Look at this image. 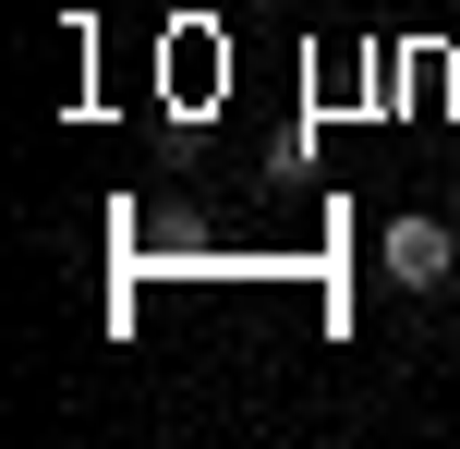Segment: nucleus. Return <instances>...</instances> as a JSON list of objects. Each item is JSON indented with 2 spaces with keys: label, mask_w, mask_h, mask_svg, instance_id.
Here are the masks:
<instances>
[{
  "label": "nucleus",
  "mask_w": 460,
  "mask_h": 449,
  "mask_svg": "<svg viewBox=\"0 0 460 449\" xmlns=\"http://www.w3.org/2000/svg\"><path fill=\"white\" fill-rule=\"evenodd\" d=\"M376 267H388L400 292H448V280H460V243H448V219H424V207H412V219H388Z\"/></svg>",
  "instance_id": "obj_1"
}]
</instances>
